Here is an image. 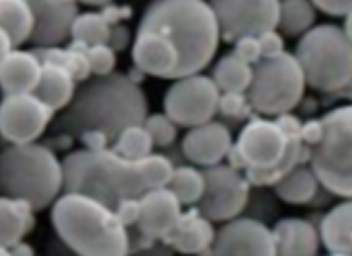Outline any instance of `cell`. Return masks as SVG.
Listing matches in <instances>:
<instances>
[{
    "label": "cell",
    "instance_id": "cell-1",
    "mask_svg": "<svg viewBox=\"0 0 352 256\" xmlns=\"http://www.w3.org/2000/svg\"><path fill=\"white\" fill-rule=\"evenodd\" d=\"M148 100L133 78L114 72L82 81L55 126L88 149L111 147L124 128L144 123Z\"/></svg>",
    "mask_w": 352,
    "mask_h": 256
},
{
    "label": "cell",
    "instance_id": "cell-2",
    "mask_svg": "<svg viewBox=\"0 0 352 256\" xmlns=\"http://www.w3.org/2000/svg\"><path fill=\"white\" fill-rule=\"evenodd\" d=\"M138 25L159 33L180 60V78L201 72L217 55L222 33L208 0H153Z\"/></svg>",
    "mask_w": 352,
    "mask_h": 256
},
{
    "label": "cell",
    "instance_id": "cell-3",
    "mask_svg": "<svg viewBox=\"0 0 352 256\" xmlns=\"http://www.w3.org/2000/svg\"><path fill=\"white\" fill-rule=\"evenodd\" d=\"M58 237L78 256H129V227L103 202L76 192H64L51 209Z\"/></svg>",
    "mask_w": 352,
    "mask_h": 256
},
{
    "label": "cell",
    "instance_id": "cell-4",
    "mask_svg": "<svg viewBox=\"0 0 352 256\" xmlns=\"http://www.w3.org/2000/svg\"><path fill=\"white\" fill-rule=\"evenodd\" d=\"M64 192L87 194L107 206L138 198L147 191L140 161L129 160L111 147H84L66 155Z\"/></svg>",
    "mask_w": 352,
    "mask_h": 256
},
{
    "label": "cell",
    "instance_id": "cell-5",
    "mask_svg": "<svg viewBox=\"0 0 352 256\" xmlns=\"http://www.w3.org/2000/svg\"><path fill=\"white\" fill-rule=\"evenodd\" d=\"M0 192L41 211L64 192V165L40 142L9 145L0 151Z\"/></svg>",
    "mask_w": 352,
    "mask_h": 256
},
{
    "label": "cell",
    "instance_id": "cell-6",
    "mask_svg": "<svg viewBox=\"0 0 352 256\" xmlns=\"http://www.w3.org/2000/svg\"><path fill=\"white\" fill-rule=\"evenodd\" d=\"M296 55L309 88L336 93L352 81V41L336 24H318L296 43Z\"/></svg>",
    "mask_w": 352,
    "mask_h": 256
},
{
    "label": "cell",
    "instance_id": "cell-7",
    "mask_svg": "<svg viewBox=\"0 0 352 256\" xmlns=\"http://www.w3.org/2000/svg\"><path fill=\"white\" fill-rule=\"evenodd\" d=\"M308 88L305 72L292 52L264 57L254 65L248 98L254 112L275 118L302 103Z\"/></svg>",
    "mask_w": 352,
    "mask_h": 256
},
{
    "label": "cell",
    "instance_id": "cell-8",
    "mask_svg": "<svg viewBox=\"0 0 352 256\" xmlns=\"http://www.w3.org/2000/svg\"><path fill=\"white\" fill-rule=\"evenodd\" d=\"M322 120L324 136L311 147L309 167L327 192L352 200V105L331 109Z\"/></svg>",
    "mask_w": 352,
    "mask_h": 256
},
{
    "label": "cell",
    "instance_id": "cell-9",
    "mask_svg": "<svg viewBox=\"0 0 352 256\" xmlns=\"http://www.w3.org/2000/svg\"><path fill=\"white\" fill-rule=\"evenodd\" d=\"M221 90L210 75L195 72L177 78L164 96V112L179 127L192 128L214 120Z\"/></svg>",
    "mask_w": 352,
    "mask_h": 256
},
{
    "label": "cell",
    "instance_id": "cell-10",
    "mask_svg": "<svg viewBox=\"0 0 352 256\" xmlns=\"http://www.w3.org/2000/svg\"><path fill=\"white\" fill-rule=\"evenodd\" d=\"M204 194L195 206L213 224H226L241 216L248 207L251 186L243 171L228 164L203 169Z\"/></svg>",
    "mask_w": 352,
    "mask_h": 256
},
{
    "label": "cell",
    "instance_id": "cell-11",
    "mask_svg": "<svg viewBox=\"0 0 352 256\" xmlns=\"http://www.w3.org/2000/svg\"><path fill=\"white\" fill-rule=\"evenodd\" d=\"M216 13L222 39L258 36L275 30L279 21L280 0H208Z\"/></svg>",
    "mask_w": 352,
    "mask_h": 256
},
{
    "label": "cell",
    "instance_id": "cell-12",
    "mask_svg": "<svg viewBox=\"0 0 352 256\" xmlns=\"http://www.w3.org/2000/svg\"><path fill=\"white\" fill-rule=\"evenodd\" d=\"M55 112L33 93L3 96L0 100V136L10 145L37 142Z\"/></svg>",
    "mask_w": 352,
    "mask_h": 256
},
{
    "label": "cell",
    "instance_id": "cell-13",
    "mask_svg": "<svg viewBox=\"0 0 352 256\" xmlns=\"http://www.w3.org/2000/svg\"><path fill=\"white\" fill-rule=\"evenodd\" d=\"M209 256H276L272 228L252 217H237L217 230Z\"/></svg>",
    "mask_w": 352,
    "mask_h": 256
},
{
    "label": "cell",
    "instance_id": "cell-14",
    "mask_svg": "<svg viewBox=\"0 0 352 256\" xmlns=\"http://www.w3.org/2000/svg\"><path fill=\"white\" fill-rule=\"evenodd\" d=\"M34 27L31 42L36 47L60 46L70 37L72 25L79 14L76 0H27Z\"/></svg>",
    "mask_w": 352,
    "mask_h": 256
},
{
    "label": "cell",
    "instance_id": "cell-15",
    "mask_svg": "<svg viewBox=\"0 0 352 256\" xmlns=\"http://www.w3.org/2000/svg\"><path fill=\"white\" fill-rule=\"evenodd\" d=\"M183 207L168 186L148 189L140 197L137 228L147 240H164L179 222Z\"/></svg>",
    "mask_w": 352,
    "mask_h": 256
},
{
    "label": "cell",
    "instance_id": "cell-16",
    "mask_svg": "<svg viewBox=\"0 0 352 256\" xmlns=\"http://www.w3.org/2000/svg\"><path fill=\"white\" fill-rule=\"evenodd\" d=\"M233 145L230 128L222 122L212 120L186 131L182 151L192 165L206 169L222 164Z\"/></svg>",
    "mask_w": 352,
    "mask_h": 256
},
{
    "label": "cell",
    "instance_id": "cell-17",
    "mask_svg": "<svg viewBox=\"0 0 352 256\" xmlns=\"http://www.w3.org/2000/svg\"><path fill=\"white\" fill-rule=\"evenodd\" d=\"M216 233L213 222L195 207L183 212L174 230L162 241L183 255L209 256Z\"/></svg>",
    "mask_w": 352,
    "mask_h": 256
},
{
    "label": "cell",
    "instance_id": "cell-18",
    "mask_svg": "<svg viewBox=\"0 0 352 256\" xmlns=\"http://www.w3.org/2000/svg\"><path fill=\"white\" fill-rule=\"evenodd\" d=\"M275 255L318 256L320 239L318 227L302 217L281 218L272 228Z\"/></svg>",
    "mask_w": 352,
    "mask_h": 256
},
{
    "label": "cell",
    "instance_id": "cell-19",
    "mask_svg": "<svg viewBox=\"0 0 352 256\" xmlns=\"http://www.w3.org/2000/svg\"><path fill=\"white\" fill-rule=\"evenodd\" d=\"M42 63L32 51L14 47L0 63L3 96L33 93L40 81Z\"/></svg>",
    "mask_w": 352,
    "mask_h": 256
},
{
    "label": "cell",
    "instance_id": "cell-20",
    "mask_svg": "<svg viewBox=\"0 0 352 256\" xmlns=\"http://www.w3.org/2000/svg\"><path fill=\"white\" fill-rule=\"evenodd\" d=\"M320 244L329 254L352 256V200H344L320 218Z\"/></svg>",
    "mask_w": 352,
    "mask_h": 256
},
{
    "label": "cell",
    "instance_id": "cell-21",
    "mask_svg": "<svg viewBox=\"0 0 352 256\" xmlns=\"http://www.w3.org/2000/svg\"><path fill=\"white\" fill-rule=\"evenodd\" d=\"M76 89L78 81L72 72L60 65L42 63L40 81L33 94L56 113L70 105Z\"/></svg>",
    "mask_w": 352,
    "mask_h": 256
},
{
    "label": "cell",
    "instance_id": "cell-22",
    "mask_svg": "<svg viewBox=\"0 0 352 256\" xmlns=\"http://www.w3.org/2000/svg\"><path fill=\"white\" fill-rule=\"evenodd\" d=\"M32 207L23 200L0 197V245L10 248L24 240L34 224Z\"/></svg>",
    "mask_w": 352,
    "mask_h": 256
},
{
    "label": "cell",
    "instance_id": "cell-23",
    "mask_svg": "<svg viewBox=\"0 0 352 256\" xmlns=\"http://www.w3.org/2000/svg\"><path fill=\"white\" fill-rule=\"evenodd\" d=\"M320 183L309 165L299 164L274 185V192L284 203L302 206L311 203L320 192Z\"/></svg>",
    "mask_w": 352,
    "mask_h": 256
},
{
    "label": "cell",
    "instance_id": "cell-24",
    "mask_svg": "<svg viewBox=\"0 0 352 256\" xmlns=\"http://www.w3.org/2000/svg\"><path fill=\"white\" fill-rule=\"evenodd\" d=\"M210 76L221 93H248L254 76V65L230 52L217 61Z\"/></svg>",
    "mask_w": 352,
    "mask_h": 256
},
{
    "label": "cell",
    "instance_id": "cell-25",
    "mask_svg": "<svg viewBox=\"0 0 352 256\" xmlns=\"http://www.w3.org/2000/svg\"><path fill=\"white\" fill-rule=\"evenodd\" d=\"M33 52L38 56L41 63H51L60 65L72 72L76 81H88L91 74L85 46L72 41L67 47L50 46V47H34Z\"/></svg>",
    "mask_w": 352,
    "mask_h": 256
},
{
    "label": "cell",
    "instance_id": "cell-26",
    "mask_svg": "<svg viewBox=\"0 0 352 256\" xmlns=\"http://www.w3.org/2000/svg\"><path fill=\"white\" fill-rule=\"evenodd\" d=\"M34 19L27 0H0V28L8 33L18 47L31 40Z\"/></svg>",
    "mask_w": 352,
    "mask_h": 256
},
{
    "label": "cell",
    "instance_id": "cell-27",
    "mask_svg": "<svg viewBox=\"0 0 352 256\" xmlns=\"http://www.w3.org/2000/svg\"><path fill=\"white\" fill-rule=\"evenodd\" d=\"M317 8L312 0H280L276 30L287 37H302L314 27Z\"/></svg>",
    "mask_w": 352,
    "mask_h": 256
},
{
    "label": "cell",
    "instance_id": "cell-28",
    "mask_svg": "<svg viewBox=\"0 0 352 256\" xmlns=\"http://www.w3.org/2000/svg\"><path fill=\"white\" fill-rule=\"evenodd\" d=\"M168 186L183 206L194 207L199 203V200L204 194V189H206L204 171L194 165L175 167L174 174Z\"/></svg>",
    "mask_w": 352,
    "mask_h": 256
},
{
    "label": "cell",
    "instance_id": "cell-29",
    "mask_svg": "<svg viewBox=\"0 0 352 256\" xmlns=\"http://www.w3.org/2000/svg\"><path fill=\"white\" fill-rule=\"evenodd\" d=\"M153 147V138L144 123L124 128L111 145V149L120 153V156L133 161L142 160L151 155Z\"/></svg>",
    "mask_w": 352,
    "mask_h": 256
},
{
    "label": "cell",
    "instance_id": "cell-30",
    "mask_svg": "<svg viewBox=\"0 0 352 256\" xmlns=\"http://www.w3.org/2000/svg\"><path fill=\"white\" fill-rule=\"evenodd\" d=\"M111 23L105 19L102 13L87 12L78 14L72 25L70 37L74 42H78L85 47L108 43Z\"/></svg>",
    "mask_w": 352,
    "mask_h": 256
},
{
    "label": "cell",
    "instance_id": "cell-31",
    "mask_svg": "<svg viewBox=\"0 0 352 256\" xmlns=\"http://www.w3.org/2000/svg\"><path fill=\"white\" fill-rule=\"evenodd\" d=\"M140 167L144 174L147 191L168 186L175 170L174 162L168 156L157 152H153L147 158L140 160Z\"/></svg>",
    "mask_w": 352,
    "mask_h": 256
},
{
    "label": "cell",
    "instance_id": "cell-32",
    "mask_svg": "<svg viewBox=\"0 0 352 256\" xmlns=\"http://www.w3.org/2000/svg\"><path fill=\"white\" fill-rule=\"evenodd\" d=\"M144 125L153 138L155 147H168L175 142L179 126L166 113L148 114Z\"/></svg>",
    "mask_w": 352,
    "mask_h": 256
},
{
    "label": "cell",
    "instance_id": "cell-33",
    "mask_svg": "<svg viewBox=\"0 0 352 256\" xmlns=\"http://www.w3.org/2000/svg\"><path fill=\"white\" fill-rule=\"evenodd\" d=\"M91 74L96 76H104L114 72L117 66V51L108 43H100L85 47Z\"/></svg>",
    "mask_w": 352,
    "mask_h": 256
},
{
    "label": "cell",
    "instance_id": "cell-34",
    "mask_svg": "<svg viewBox=\"0 0 352 256\" xmlns=\"http://www.w3.org/2000/svg\"><path fill=\"white\" fill-rule=\"evenodd\" d=\"M254 112L246 93H222L219 98L218 113L231 120L248 118Z\"/></svg>",
    "mask_w": 352,
    "mask_h": 256
},
{
    "label": "cell",
    "instance_id": "cell-35",
    "mask_svg": "<svg viewBox=\"0 0 352 256\" xmlns=\"http://www.w3.org/2000/svg\"><path fill=\"white\" fill-rule=\"evenodd\" d=\"M233 54L248 64L256 65L263 58L257 36H242L240 39L233 41Z\"/></svg>",
    "mask_w": 352,
    "mask_h": 256
},
{
    "label": "cell",
    "instance_id": "cell-36",
    "mask_svg": "<svg viewBox=\"0 0 352 256\" xmlns=\"http://www.w3.org/2000/svg\"><path fill=\"white\" fill-rule=\"evenodd\" d=\"M260 47H261V54L263 58L264 57H274L280 55L285 52V42L283 39V34L278 32V30H269L266 32H263L257 36Z\"/></svg>",
    "mask_w": 352,
    "mask_h": 256
},
{
    "label": "cell",
    "instance_id": "cell-37",
    "mask_svg": "<svg viewBox=\"0 0 352 256\" xmlns=\"http://www.w3.org/2000/svg\"><path fill=\"white\" fill-rule=\"evenodd\" d=\"M324 136V125L322 118H311L307 120L300 128L302 142L308 147H314L320 144Z\"/></svg>",
    "mask_w": 352,
    "mask_h": 256
},
{
    "label": "cell",
    "instance_id": "cell-38",
    "mask_svg": "<svg viewBox=\"0 0 352 256\" xmlns=\"http://www.w3.org/2000/svg\"><path fill=\"white\" fill-rule=\"evenodd\" d=\"M114 211L126 227L137 224L140 218V197L122 200Z\"/></svg>",
    "mask_w": 352,
    "mask_h": 256
},
{
    "label": "cell",
    "instance_id": "cell-39",
    "mask_svg": "<svg viewBox=\"0 0 352 256\" xmlns=\"http://www.w3.org/2000/svg\"><path fill=\"white\" fill-rule=\"evenodd\" d=\"M316 8L332 17H344L352 10V0H312Z\"/></svg>",
    "mask_w": 352,
    "mask_h": 256
},
{
    "label": "cell",
    "instance_id": "cell-40",
    "mask_svg": "<svg viewBox=\"0 0 352 256\" xmlns=\"http://www.w3.org/2000/svg\"><path fill=\"white\" fill-rule=\"evenodd\" d=\"M129 41H131V33L129 28L122 24H113L111 27L108 45L116 51H123L129 46Z\"/></svg>",
    "mask_w": 352,
    "mask_h": 256
},
{
    "label": "cell",
    "instance_id": "cell-41",
    "mask_svg": "<svg viewBox=\"0 0 352 256\" xmlns=\"http://www.w3.org/2000/svg\"><path fill=\"white\" fill-rule=\"evenodd\" d=\"M103 16L105 17V19L111 23V25L113 24H117L120 22V19H127L131 16V9H129V6H111V4H108V6H105L104 9H103V12H100Z\"/></svg>",
    "mask_w": 352,
    "mask_h": 256
},
{
    "label": "cell",
    "instance_id": "cell-42",
    "mask_svg": "<svg viewBox=\"0 0 352 256\" xmlns=\"http://www.w3.org/2000/svg\"><path fill=\"white\" fill-rule=\"evenodd\" d=\"M16 47L8 33L0 28V63L7 57L9 52Z\"/></svg>",
    "mask_w": 352,
    "mask_h": 256
},
{
    "label": "cell",
    "instance_id": "cell-43",
    "mask_svg": "<svg viewBox=\"0 0 352 256\" xmlns=\"http://www.w3.org/2000/svg\"><path fill=\"white\" fill-rule=\"evenodd\" d=\"M9 250L12 256H36L34 248L24 240L16 242V245L10 246Z\"/></svg>",
    "mask_w": 352,
    "mask_h": 256
},
{
    "label": "cell",
    "instance_id": "cell-44",
    "mask_svg": "<svg viewBox=\"0 0 352 256\" xmlns=\"http://www.w3.org/2000/svg\"><path fill=\"white\" fill-rule=\"evenodd\" d=\"M346 36L352 41V10L344 16V27H342Z\"/></svg>",
    "mask_w": 352,
    "mask_h": 256
},
{
    "label": "cell",
    "instance_id": "cell-45",
    "mask_svg": "<svg viewBox=\"0 0 352 256\" xmlns=\"http://www.w3.org/2000/svg\"><path fill=\"white\" fill-rule=\"evenodd\" d=\"M76 1H80L87 6H93V7H105V6L111 4V1L113 0H76Z\"/></svg>",
    "mask_w": 352,
    "mask_h": 256
},
{
    "label": "cell",
    "instance_id": "cell-46",
    "mask_svg": "<svg viewBox=\"0 0 352 256\" xmlns=\"http://www.w3.org/2000/svg\"><path fill=\"white\" fill-rule=\"evenodd\" d=\"M0 256H12L9 248H6V246H1V245H0Z\"/></svg>",
    "mask_w": 352,
    "mask_h": 256
},
{
    "label": "cell",
    "instance_id": "cell-47",
    "mask_svg": "<svg viewBox=\"0 0 352 256\" xmlns=\"http://www.w3.org/2000/svg\"><path fill=\"white\" fill-rule=\"evenodd\" d=\"M326 256H351V255H344V254H329Z\"/></svg>",
    "mask_w": 352,
    "mask_h": 256
}]
</instances>
